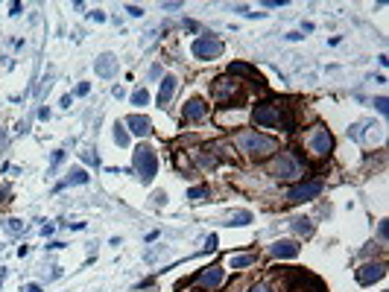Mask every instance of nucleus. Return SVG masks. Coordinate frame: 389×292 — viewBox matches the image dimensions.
Here are the masks:
<instances>
[{
  "mask_svg": "<svg viewBox=\"0 0 389 292\" xmlns=\"http://www.w3.org/2000/svg\"><path fill=\"white\" fill-rule=\"evenodd\" d=\"M252 120H255V126H263V129H284V131L295 129V120H292V114L287 111V105H281V102H275V99L258 102L255 111H252Z\"/></svg>",
  "mask_w": 389,
  "mask_h": 292,
  "instance_id": "1",
  "label": "nucleus"
},
{
  "mask_svg": "<svg viewBox=\"0 0 389 292\" xmlns=\"http://www.w3.org/2000/svg\"><path fill=\"white\" fill-rule=\"evenodd\" d=\"M234 140H237V146H240L246 155H252V158H266V155L278 152V140H275V137H269V134H258V131H240Z\"/></svg>",
  "mask_w": 389,
  "mask_h": 292,
  "instance_id": "2",
  "label": "nucleus"
},
{
  "mask_svg": "<svg viewBox=\"0 0 389 292\" xmlns=\"http://www.w3.org/2000/svg\"><path fill=\"white\" fill-rule=\"evenodd\" d=\"M135 172L141 175L144 184H149L158 172V158H155V149L152 146H138L135 149Z\"/></svg>",
  "mask_w": 389,
  "mask_h": 292,
  "instance_id": "3",
  "label": "nucleus"
},
{
  "mask_svg": "<svg viewBox=\"0 0 389 292\" xmlns=\"http://www.w3.org/2000/svg\"><path fill=\"white\" fill-rule=\"evenodd\" d=\"M272 172L281 178V181H295V178H301V172H304V167L301 161L292 155V152H281L275 164H272Z\"/></svg>",
  "mask_w": 389,
  "mask_h": 292,
  "instance_id": "4",
  "label": "nucleus"
},
{
  "mask_svg": "<svg viewBox=\"0 0 389 292\" xmlns=\"http://www.w3.org/2000/svg\"><path fill=\"white\" fill-rule=\"evenodd\" d=\"M304 143H307V146H310V152H313V155H319V158H328V155H331V149H334V137H331V131L325 129V126H313V129L307 131Z\"/></svg>",
  "mask_w": 389,
  "mask_h": 292,
  "instance_id": "5",
  "label": "nucleus"
},
{
  "mask_svg": "<svg viewBox=\"0 0 389 292\" xmlns=\"http://www.w3.org/2000/svg\"><path fill=\"white\" fill-rule=\"evenodd\" d=\"M191 53H194L196 59H202V62L217 59V56H223V41L214 38V35H199L194 41V47H191Z\"/></svg>",
  "mask_w": 389,
  "mask_h": 292,
  "instance_id": "6",
  "label": "nucleus"
},
{
  "mask_svg": "<svg viewBox=\"0 0 389 292\" xmlns=\"http://www.w3.org/2000/svg\"><path fill=\"white\" fill-rule=\"evenodd\" d=\"M322 187H325L322 181H319V178H313V181H307V184H298V187H292L287 199H290L292 205H301V202H310V199H316V196L322 193Z\"/></svg>",
  "mask_w": 389,
  "mask_h": 292,
  "instance_id": "7",
  "label": "nucleus"
},
{
  "mask_svg": "<svg viewBox=\"0 0 389 292\" xmlns=\"http://www.w3.org/2000/svg\"><path fill=\"white\" fill-rule=\"evenodd\" d=\"M384 275H387V266H384V263H366V266L357 269V284H360V287H372V284L381 281Z\"/></svg>",
  "mask_w": 389,
  "mask_h": 292,
  "instance_id": "8",
  "label": "nucleus"
},
{
  "mask_svg": "<svg viewBox=\"0 0 389 292\" xmlns=\"http://www.w3.org/2000/svg\"><path fill=\"white\" fill-rule=\"evenodd\" d=\"M298 251H301V249H298L292 240H278V243L269 246V254L278 257V260H292V257H298Z\"/></svg>",
  "mask_w": 389,
  "mask_h": 292,
  "instance_id": "9",
  "label": "nucleus"
},
{
  "mask_svg": "<svg viewBox=\"0 0 389 292\" xmlns=\"http://www.w3.org/2000/svg\"><path fill=\"white\" fill-rule=\"evenodd\" d=\"M223 281H226V272H223L220 266H211V269H205V272L199 275V287H202V290H211V292L217 290Z\"/></svg>",
  "mask_w": 389,
  "mask_h": 292,
  "instance_id": "10",
  "label": "nucleus"
},
{
  "mask_svg": "<svg viewBox=\"0 0 389 292\" xmlns=\"http://www.w3.org/2000/svg\"><path fill=\"white\" fill-rule=\"evenodd\" d=\"M375 129V123H357V126H351L348 129V137H354V140H360V143H372L375 137H384V131H372Z\"/></svg>",
  "mask_w": 389,
  "mask_h": 292,
  "instance_id": "11",
  "label": "nucleus"
},
{
  "mask_svg": "<svg viewBox=\"0 0 389 292\" xmlns=\"http://www.w3.org/2000/svg\"><path fill=\"white\" fill-rule=\"evenodd\" d=\"M94 73H97V76H102V79L117 76V59H114L111 53H102L97 62H94Z\"/></svg>",
  "mask_w": 389,
  "mask_h": 292,
  "instance_id": "12",
  "label": "nucleus"
},
{
  "mask_svg": "<svg viewBox=\"0 0 389 292\" xmlns=\"http://www.w3.org/2000/svg\"><path fill=\"white\" fill-rule=\"evenodd\" d=\"M182 114H185V120H202L205 114H208V105H205V99H188L185 102V108H182Z\"/></svg>",
  "mask_w": 389,
  "mask_h": 292,
  "instance_id": "13",
  "label": "nucleus"
},
{
  "mask_svg": "<svg viewBox=\"0 0 389 292\" xmlns=\"http://www.w3.org/2000/svg\"><path fill=\"white\" fill-rule=\"evenodd\" d=\"M228 73H231V76H249V79H252V82H255L258 88H263V79L258 76V70H255L252 65H243V62H234V65H228Z\"/></svg>",
  "mask_w": 389,
  "mask_h": 292,
  "instance_id": "14",
  "label": "nucleus"
},
{
  "mask_svg": "<svg viewBox=\"0 0 389 292\" xmlns=\"http://www.w3.org/2000/svg\"><path fill=\"white\" fill-rule=\"evenodd\" d=\"M126 126H129V131H132V134H138V137H146V134L152 131V123H149L146 117H141V114L126 117Z\"/></svg>",
  "mask_w": 389,
  "mask_h": 292,
  "instance_id": "15",
  "label": "nucleus"
},
{
  "mask_svg": "<svg viewBox=\"0 0 389 292\" xmlns=\"http://www.w3.org/2000/svg\"><path fill=\"white\" fill-rule=\"evenodd\" d=\"M237 94V82H228V79H217L214 82V99L217 102H226V97Z\"/></svg>",
  "mask_w": 389,
  "mask_h": 292,
  "instance_id": "16",
  "label": "nucleus"
},
{
  "mask_svg": "<svg viewBox=\"0 0 389 292\" xmlns=\"http://www.w3.org/2000/svg\"><path fill=\"white\" fill-rule=\"evenodd\" d=\"M176 88H179V79L176 76H164V82H161V91H158V105H167L170 99H173V94H176Z\"/></svg>",
  "mask_w": 389,
  "mask_h": 292,
  "instance_id": "17",
  "label": "nucleus"
},
{
  "mask_svg": "<svg viewBox=\"0 0 389 292\" xmlns=\"http://www.w3.org/2000/svg\"><path fill=\"white\" fill-rule=\"evenodd\" d=\"M255 263H258V254H231L228 257L231 269H246V266H255Z\"/></svg>",
  "mask_w": 389,
  "mask_h": 292,
  "instance_id": "18",
  "label": "nucleus"
},
{
  "mask_svg": "<svg viewBox=\"0 0 389 292\" xmlns=\"http://www.w3.org/2000/svg\"><path fill=\"white\" fill-rule=\"evenodd\" d=\"M290 225H292V231H295L298 237H310V234H313V222H310L307 216H295Z\"/></svg>",
  "mask_w": 389,
  "mask_h": 292,
  "instance_id": "19",
  "label": "nucleus"
},
{
  "mask_svg": "<svg viewBox=\"0 0 389 292\" xmlns=\"http://www.w3.org/2000/svg\"><path fill=\"white\" fill-rule=\"evenodd\" d=\"M114 143L117 146H129V131L123 123H114Z\"/></svg>",
  "mask_w": 389,
  "mask_h": 292,
  "instance_id": "20",
  "label": "nucleus"
},
{
  "mask_svg": "<svg viewBox=\"0 0 389 292\" xmlns=\"http://www.w3.org/2000/svg\"><path fill=\"white\" fill-rule=\"evenodd\" d=\"M67 184H88V172H85V169H70Z\"/></svg>",
  "mask_w": 389,
  "mask_h": 292,
  "instance_id": "21",
  "label": "nucleus"
},
{
  "mask_svg": "<svg viewBox=\"0 0 389 292\" xmlns=\"http://www.w3.org/2000/svg\"><path fill=\"white\" fill-rule=\"evenodd\" d=\"M249 222H252V213H249V210H237L228 225H249Z\"/></svg>",
  "mask_w": 389,
  "mask_h": 292,
  "instance_id": "22",
  "label": "nucleus"
},
{
  "mask_svg": "<svg viewBox=\"0 0 389 292\" xmlns=\"http://www.w3.org/2000/svg\"><path fill=\"white\" fill-rule=\"evenodd\" d=\"M146 102H149V94H146V91H144V88H141V91H135V94H132V105H146Z\"/></svg>",
  "mask_w": 389,
  "mask_h": 292,
  "instance_id": "23",
  "label": "nucleus"
},
{
  "mask_svg": "<svg viewBox=\"0 0 389 292\" xmlns=\"http://www.w3.org/2000/svg\"><path fill=\"white\" fill-rule=\"evenodd\" d=\"M196 158H199V164H202V167H217V164H220V158H217V155H205V152H199Z\"/></svg>",
  "mask_w": 389,
  "mask_h": 292,
  "instance_id": "24",
  "label": "nucleus"
},
{
  "mask_svg": "<svg viewBox=\"0 0 389 292\" xmlns=\"http://www.w3.org/2000/svg\"><path fill=\"white\" fill-rule=\"evenodd\" d=\"M205 196H208V190H205V187H194V190H188V199H194V202L205 199Z\"/></svg>",
  "mask_w": 389,
  "mask_h": 292,
  "instance_id": "25",
  "label": "nucleus"
},
{
  "mask_svg": "<svg viewBox=\"0 0 389 292\" xmlns=\"http://www.w3.org/2000/svg\"><path fill=\"white\" fill-rule=\"evenodd\" d=\"M6 228H9V234H21V231H24V222H21V219H9Z\"/></svg>",
  "mask_w": 389,
  "mask_h": 292,
  "instance_id": "26",
  "label": "nucleus"
},
{
  "mask_svg": "<svg viewBox=\"0 0 389 292\" xmlns=\"http://www.w3.org/2000/svg\"><path fill=\"white\" fill-rule=\"evenodd\" d=\"M249 292H275V287H272V284H255Z\"/></svg>",
  "mask_w": 389,
  "mask_h": 292,
  "instance_id": "27",
  "label": "nucleus"
},
{
  "mask_svg": "<svg viewBox=\"0 0 389 292\" xmlns=\"http://www.w3.org/2000/svg\"><path fill=\"white\" fill-rule=\"evenodd\" d=\"M375 105H378V111L387 117V111H389V108H387V97H378V99H375Z\"/></svg>",
  "mask_w": 389,
  "mask_h": 292,
  "instance_id": "28",
  "label": "nucleus"
},
{
  "mask_svg": "<svg viewBox=\"0 0 389 292\" xmlns=\"http://www.w3.org/2000/svg\"><path fill=\"white\" fill-rule=\"evenodd\" d=\"M88 91H91V85H88V82H79V85H76V94H79V97H85Z\"/></svg>",
  "mask_w": 389,
  "mask_h": 292,
  "instance_id": "29",
  "label": "nucleus"
},
{
  "mask_svg": "<svg viewBox=\"0 0 389 292\" xmlns=\"http://www.w3.org/2000/svg\"><path fill=\"white\" fill-rule=\"evenodd\" d=\"M126 12H129L132 18H141V15H144V9H141V6H126Z\"/></svg>",
  "mask_w": 389,
  "mask_h": 292,
  "instance_id": "30",
  "label": "nucleus"
},
{
  "mask_svg": "<svg viewBox=\"0 0 389 292\" xmlns=\"http://www.w3.org/2000/svg\"><path fill=\"white\" fill-rule=\"evenodd\" d=\"M82 161H85V164H94V167H97V155H91V152H82Z\"/></svg>",
  "mask_w": 389,
  "mask_h": 292,
  "instance_id": "31",
  "label": "nucleus"
},
{
  "mask_svg": "<svg viewBox=\"0 0 389 292\" xmlns=\"http://www.w3.org/2000/svg\"><path fill=\"white\" fill-rule=\"evenodd\" d=\"M205 249H208V251H214V249H217V237H214V234L208 237V243H205Z\"/></svg>",
  "mask_w": 389,
  "mask_h": 292,
  "instance_id": "32",
  "label": "nucleus"
},
{
  "mask_svg": "<svg viewBox=\"0 0 389 292\" xmlns=\"http://www.w3.org/2000/svg\"><path fill=\"white\" fill-rule=\"evenodd\" d=\"M164 202H167V196H164V193H155V196H152V205H155V208H158V205H164Z\"/></svg>",
  "mask_w": 389,
  "mask_h": 292,
  "instance_id": "33",
  "label": "nucleus"
},
{
  "mask_svg": "<svg viewBox=\"0 0 389 292\" xmlns=\"http://www.w3.org/2000/svg\"><path fill=\"white\" fill-rule=\"evenodd\" d=\"M9 205V190H0V208Z\"/></svg>",
  "mask_w": 389,
  "mask_h": 292,
  "instance_id": "34",
  "label": "nucleus"
},
{
  "mask_svg": "<svg viewBox=\"0 0 389 292\" xmlns=\"http://www.w3.org/2000/svg\"><path fill=\"white\" fill-rule=\"evenodd\" d=\"M91 18H94V21H97V24H102V21H105V15H102V12H97V9H94V12H91Z\"/></svg>",
  "mask_w": 389,
  "mask_h": 292,
  "instance_id": "35",
  "label": "nucleus"
},
{
  "mask_svg": "<svg viewBox=\"0 0 389 292\" xmlns=\"http://www.w3.org/2000/svg\"><path fill=\"white\" fill-rule=\"evenodd\" d=\"M387 234H389V225H387V222H381V240H387Z\"/></svg>",
  "mask_w": 389,
  "mask_h": 292,
  "instance_id": "36",
  "label": "nucleus"
},
{
  "mask_svg": "<svg viewBox=\"0 0 389 292\" xmlns=\"http://www.w3.org/2000/svg\"><path fill=\"white\" fill-rule=\"evenodd\" d=\"M27 292H41V287H38V284H30V287H27Z\"/></svg>",
  "mask_w": 389,
  "mask_h": 292,
  "instance_id": "37",
  "label": "nucleus"
},
{
  "mask_svg": "<svg viewBox=\"0 0 389 292\" xmlns=\"http://www.w3.org/2000/svg\"><path fill=\"white\" fill-rule=\"evenodd\" d=\"M141 292H158V290H155V287H146V290H141Z\"/></svg>",
  "mask_w": 389,
  "mask_h": 292,
  "instance_id": "38",
  "label": "nucleus"
}]
</instances>
